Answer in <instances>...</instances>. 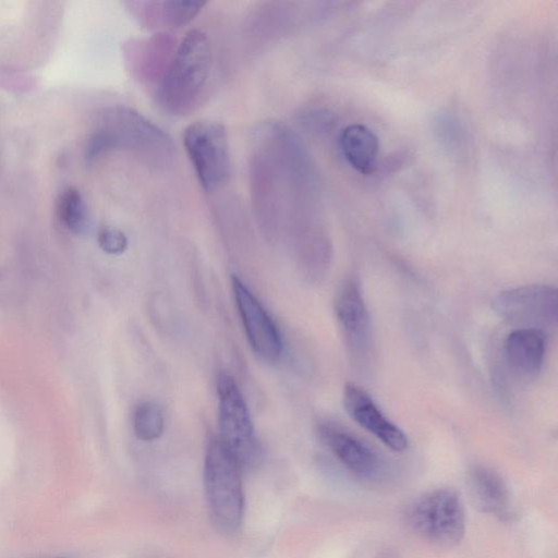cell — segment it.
Wrapping results in <instances>:
<instances>
[{
    "label": "cell",
    "instance_id": "cell-1",
    "mask_svg": "<svg viewBox=\"0 0 558 558\" xmlns=\"http://www.w3.org/2000/svg\"><path fill=\"white\" fill-rule=\"evenodd\" d=\"M211 60L207 35L199 29L190 31L159 81L157 99L165 111L183 116L195 109L207 86Z\"/></svg>",
    "mask_w": 558,
    "mask_h": 558
},
{
    "label": "cell",
    "instance_id": "cell-2",
    "mask_svg": "<svg viewBox=\"0 0 558 558\" xmlns=\"http://www.w3.org/2000/svg\"><path fill=\"white\" fill-rule=\"evenodd\" d=\"M173 143L168 134L137 111L116 107L105 112L92 134L86 158L93 160L112 149L133 151L154 163H163L173 156Z\"/></svg>",
    "mask_w": 558,
    "mask_h": 558
},
{
    "label": "cell",
    "instance_id": "cell-3",
    "mask_svg": "<svg viewBox=\"0 0 558 558\" xmlns=\"http://www.w3.org/2000/svg\"><path fill=\"white\" fill-rule=\"evenodd\" d=\"M241 465L218 437L209 440L204 461V487L216 529L235 533L243 519L244 495Z\"/></svg>",
    "mask_w": 558,
    "mask_h": 558
},
{
    "label": "cell",
    "instance_id": "cell-4",
    "mask_svg": "<svg viewBox=\"0 0 558 558\" xmlns=\"http://www.w3.org/2000/svg\"><path fill=\"white\" fill-rule=\"evenodd\" d=\"M405 521L418 536L439 547H453L465 534L464 508L451 488L433 489L415 498L405 510Z\"/></svg>",
    "mask_w": 558,
    "mask_h": 558
},
{
    "label": "cell",
    "instance_id": "cell-5",
    "mask_svg": "<svg viewBox=\"0 0 558 558\" xmlns=\"http://www.w3.org/2000/svg\"><path fill=\"white\" fill-rule=\"evenodd\" d=\"M219 439L241 468L255 465L260 456L246 402L234 379L221 373L217 379Z\"/></svg>",
    "mask_w": 558,
    "mask_h": 558
},
{
    "label": "cell",
    "instance_id": "cell-6",
    "mask_svg": "<svg viewBox=\"0 0 558 558\" xmlns=\"http://www.w3.org/2000/svg\"><path fill=\"white\" fill-rule=\"evenodd\" d=\"M183 145L204 190L220 187L230 172L227 130L211 120H198L183 132Z\"/></svg>",
    "mask_w": 558,
    "mask_h": 558
},
{
    "label": "cell",
    "instance_id": "cell-7",
    "mask_svg": "<svg viewBox=\"0 0 558 558\" xmlns=\"http://www.w3.org/2000/svg\"><path fill=\"white\" fill-rule=\"evenodd\" d=\"M493 308L499 317L519 328L546 332L557 324V289L541 283L512 288L496 295Z\"/></svg>",
    "mask_w": 558,
    "mask_h": 558
},
{
    "label": "cell",
    "instance_id": "cell-8",
    "mask_svg": "<svg viewBox=\"0 0 558 558\" xmlns=\"http://www.w3.org/2000/svg\"><path fill=\"white\" fill-rule=\"evenodd\" d=\"M335 313L353 363L366 368L373 354L369 313L359 280L348 277L335 299Z\"/></svg>",
    "mask_w": 558,
    "mask_h": 558
},
{
    "label": "cell",
    "instance_id": "cell-9",
    "mask_svg": "<svg viewBox=\"0 0 558 558\" xmlns=\"http://www.w3.org/2000/svg\"><path fill=\"white\" fill-rule=\"evenodd\" d=\"M231 282L233 298L251 348L259 357L270 362L277 361L282 353V341L276 324L240 278L233 276Z\"/></svg>",
    "mask_w": 558,
    "mask_h": 558
},
{
    "label": "cell",
    "instance_id": "cell-10",
    "mask_svg": "<svg viewBox=\"0 0 558 558\" xmlns=\"http://www.w3.org/2000/svg\"><path fill=\"white\" fill-rule=\"evenodd\" d=\"M318 437L353 474L368 482H383L389 474L386 461L350 432L330 423L318 427Z\"/></svg>",
    "mask_w": 558,
    "mask_h": 558
},
{
    "label": "cell",
    "instance_id": "cell-11",
    "mask_svg": "<svg viewBox=\"0 0 558 558\" xmlns=\"http://www.w3.org/2000/svg\"><path fill=\"white\" fill-rule=\"evenodd\" d=\"M342 402L348 415L393 451H404L409 441L404 432L390 421L362 387L347 383Z\"/></svg>",
    "mask_w": 558,
    "mask_h": 558
},
{
    "label": "cell",
    "instance_id": "cell-12",
    "mask_svg": "<svg viewBox=\"0 0 558 558\" xmlns=\"http://www.w3.org/2000/svg\"><path fill=\"white\" fill-rule=\"evenodd\" d=\"M466 485L480 510L505 522L513 519L510 488L496 471L484 465H473L468 471Z\"/></svg>",
    "mask_w": 558,
    "mask_h": 558
},
{
    "label": "cell",
    "instance_id": "cell-13",
    "mask_svg": "<svg viewBox=\"0 0 558 558\" xmlns=\"http://www.w3.org/2000/svg\"><path fill=\"white\" fill-rule=\"evenodd\" d=\"M546 347V332L535 328H517L505 340V361L517 377L532 379L543 367Z\"/></svg>",
    "mask_w": 558,
    "mask_h": 558
},
{
    "label": "cell",
    "instance_id": "cell-14",
    "mask_svg": "<svg viewBox=\"0 0 558 558\" xmlns=\"http://www.w3.org/2000/svg\"><path fill=\"white\" fill-rule=\"evenodd\" d=\"M134 15L150 27H181L192 21L206 4L201 1H136Z\"/></svg>",
    "mask_w": 558,
    "mask_h": 558
},
{
    "label": "cell",
    "instance_id": "cell-15",
    "mask_svg": "<svg viewBox=\"0 0 558 558\" xmlns=\"http://www.w3.org/2000/svg\"><path fill=\"white\" fill-rule=\"evenodd\" d=\"M341 153L347 162L362 174L374 172L379 144L375 133L363 124L345 126L339 137Z\"/></svg>",
    "mask_w": 558,
    "mask_h": 558
},
{
    "label": "cell",
    "instance_id": "cell-16",
    "mask_svg": "<svg viewBox=\"0 0 558 558\" xmlns=\"http://www.w3.org/2000/svg\"><path fill=\"white\" fill-rule=\"evenodd\" d=\"M173 48V39L168 34H157L140 41L134 51V66L140 77L142 80L161 78L174 52Z\"/></svg>",
    "mask_w": 558,
    "mask_h": 558
},
{
    "label": "cell",
    "instance_id": "cell-17",
    "mask_svg": "<svg viewBox=\"0 0 558 558\" xmlns=\"http://www.w3.org/2000/svg\"><path fill=\"white\" fill-rule=\"evenodd\" d=\"M57 211L60 221L70 231L81 233L87 222V210L82 194L75 187L63 190L57 202Z\"/></svg>",
    "mask_w": 558,
    "mask_h": 558
},
{
    "label": "cell",
    "instance_id": "cell-18",
    "mask_svg": "<svg viewBox=\"0 0 558 558\" xmlns=\"http://www.w3.org/2000/svg\"><path fill=\"white\" fill-rule=\"evenodd\" d=\"M133 430L143 441L158 439L165 428V418L160 407L151 401L138 403L133 413Z\"/></svg>",
    "mask_w": 558,
    "mask_h": 558
},
{
    "label": "cell",
    "instance_id": "cell-19",
    "mask_svg": "<svg viewBox=\"0 0 558 558\" xmlns=\"http://www.w3.org/2000/svg\"><path fill=\"white\" fill-rule=\"evenodd\" d=\"M97 239L100 248L108 254H122L128 247L125 234L113 227H104L100 229Z\"/></svg>",
    "mask_w": 558,
    "mask_h": 558
}]
</instances>
